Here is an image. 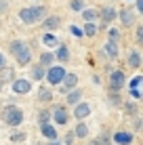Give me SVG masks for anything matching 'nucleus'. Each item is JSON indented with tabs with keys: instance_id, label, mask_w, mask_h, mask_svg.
I'll use <instances>...</instances> for the list:
<instances>
[{
	"instance_id": "obj_21",
	"label": "nucleus",
	"mask_w": 143,
	"mask_h": 145,
	"mask_svg": "<svg viewBox=\"0 0 143 145\" xmlns=\"http://www.w3.org/2000/svg\"><path fill=\"white\" fill-rule=\"evenodd\" d=\"M86 135H88V128L84 124H78L76 126V137H86Z\"/></svg>"
},
{
	"instance_id": "obj_6",
	"label": "nucleus",
	"mask_w": 143,
	"mask_h": 145,
	"mask_svg": "<svg viewBox=\"0 0 143 145\" xmlns=\"http://www.w3.org/2000/svg\"><path fill=\"white\" fill-rule=\"evenodd\" d=\"M13 91H15V93H19V95H25V93H29V82H27V80H15Z\"/></svg>"
},
{
	"instance_id": "obj_34",
	"label": "nucleus",
	"mask_w": 143,
	"mask_h": 145,
	"mask_svg": "<svg viewBox=\"0 0 143 145\" xmlns=\"http://www.w3.org/2000/svg\"><path fill=\"white\" fill-rule=\"evenodd\" d=\"M0 86H2V80H0Z\"/></svg>"
},
{
	"instance_id": "obj_15",
	"label": "nucleus",
	"mask_w": 143,
	"mask_h": 145,
	"mask_svg": "<svg viewBox=\"0 0 143 145\" xmlns=\"http://www.w3.org/2000/svg\"><path fill=\"white\" fill-rule=\"evenodd\" d=\"M131 67H139L141 65V59H139V53H131V59H129Z\"/></svg>"
},
{
	"instance_id": "obj_22",
	"label": "nucleus",
	"mask_w": 143,
	"mask_h": 145,
	"mask_svg": "<svg viewBox=\"0 0 143 145\" xmlns=\"http://www.w3.org/2000/svg\"><path fill=\"white\" fill-rule=\"evenodd\" d=\"M40 63H42V65H51V63H53V55L51 53H44L40 57Z\"/></svg>"
},
{
	"instance_id": "obj_17",
	"label": "nucleus",
	"mask_w": 143,
	"mask_h": 145,
	"mask_svg": "<svg viewBox=\"0 0 143 145\" xmlns=\"http://www.w3.org/2000/svg\"><path fill=\"white\" fill-rule=\"evenodd\" d=\"M57 57L61 59V61H67V59H70V53H67V48H65V46H59V51H57Z\"/></svg>"
},
{
	"instance_id": "obj_11",
	"label": "nucleus",
	"mask_w": 143,
	"mask_h": 145,
	"mask_svg": "<svg viewBox=\"0 0 143 145\" xmlns=\"http://www.w3.org/2000/svg\"><path fill=\"white\" fill-rule=\"evenodd\" d=\"M120 19H122V23H124V25H133V21H135L133 13H129V11H122V13H120Z\"/></svg>"
},
{
	"instance_id": "obj_2",
	"label": "nucleus",
	"mask_w": 143,
	"mask_h": 145,
	"mask_svg": "<svg viewBox=\"0 0 143 145\" xmlns=\"http://www.w3.org/2000/svg\"><path fill=\"white\" fill-rule=\"evenodd\" d=\"M42 15H44V7H32V8H23V11L19 13V17L25 23H36Z\"/></svg>"
},
{
	"instance_id": "obj_12",
	"label": "nucleus",
	"mask_w": 143,
	"mask_h": 145,
	"mask_svg": "<svg viewBox=\"0 0 143 145\" xmlns=\"http://www.w3.org/2000/svg\"><path fill=\"white\" fill-rule=\"evenodd\" d=\"M105 51H107V55H110L112 59H114V57H118V46H116V42H114V40H110V42H107Z\"/></svg>"
},
{
	"instance_id": "obj_5",
	"label": "nucleus",
	"mask_w": 143,
	"mask_h": 145,
	"mask_svg": "<svg viewBox=\"0 0 143 145\" xmlns=\"http://www.w3.org/2000/svg\"><path fill=\"white\" fill-rule=\"evenodd\" d=\"M110 84H112V91H120V88L124 86V74H122V72H114V74H112Z\"/></svg>"
},
{
	"instance_id": "obj_14",
	"label": "nucleus",
	"mask_w": 143,
	"mask_h": 145,
	"mask_svg": "<svg viewBox=\"0 0 143 145\" xmlns=\"http://www.w3.org/2000/svg\"><path fill=\"white\" fill-rule=\"evenodd\" d=\"M63 82H65L67 88H72L74 84H76V74H65V76H63Z\"/></svg>"
},
{
	"instance_id": "obj_30",
	"label": "nucleus",
	"mask_w": 143,
	"mask_h": 145,
	"mask_svg": "<svg viewBox=\"0 0 143 145\" xmlns=\"http://www.w3.org/2000/svg\"><path fill=\"white\" fill-rule=\"evenodd\" d=\"M2 78H4V80H7V78L11 80V78H13V72H11V69H7V72H4V76H2Z\"/></svg>"
},
{
	"instance_id": "obj_16",
	"label": "nucleus",
	"mask_w": 143,
	"mask_h": 145,
	"mask_svg": "<svg viewBox=\"0 0 143 145\" xmlns=\"http://www.w3.org/2000/svg\"><path fill=\"white\" fill-rule=\"evenodd\" d=\"M57 25H59V19L57 17H48L46 21H44V27H46V29H53V27H57Z\"/></svg>"
},
{
	"instance_id": "obj_8",
	"label": "nucleus",
	"mask_w": 143,
	"mask_h": 145,
	"mask_svg": "<svg viewBox=\"0 0 143 145\" xmlns=\"http://www.w3.org/2000/svg\"><path fill=\"white\" fill-rule=\"evenodd\" d=\"M114 141L120 143V145H129V143L133 141V135H129V133H116Z\"/></svg>"
},
{
	"instance_id": "obj_4",
	"label": "nucleus",
	"mask_w": 143,
	"mask_h": 145,
	"mask_svg": "<svg viewBox=\"0 0 143 145\" xmlns=\"http://www.w3.org/2000/svg\"><path fill=\"white\" fill-rule=\"evenodd\" d=\"M63 76H65V69H61V67H51V72L46 74V80L51 84H59L63 80Z\"/></svg>"
},
{
	"instance_id": "obj_23",
	"label": "nucleus",
	"mask_w": 143,
	"mask_h": 145,
	"mask_svg": "<svg viewBox=\"0 0 143 145\" xmlns=\"http://www.w3.org/2000/svg\"><path fill=\"white\" fill-rule=\"evenodd\" d=\"M32 76L36 78V80H40V78L44 76V69H42L40 65H38V67H34V69H32Z\"/></svg>"
},
{
	"instance_id": "obj_10",
	"label": "nucleus",
	"mask_w": 143,
	"mask_h": 145,
	"mask_svg": "<svg viewBox=\"0 0 143 145\" xmlns=\"http://www.w3.org/2000/svg\"><path fill=\"white\" fill-rule=\"evenodd\" d=\"M42 135H44L46 139H53V141L57 139V131H55L53 126H48V124H42Z\"/></svg>"
},
{
	"instance_id": "obj_7",
	"label": "nucleus",
	"mask_w": 143,
	"mask_h": 145,
	"mask_svg": "<svg viewBox=\"0 0 143 145\" xmlns=\"http://www.w3.org/2000/svg\"><path fill=\"white\" fill-rule=\"evenodd\" d=\"M88 114H91V105L88 103H80V105H76V109H74V116L76 118H86Z\"/></svg>"
},
{
	"instance_id": "obj_1",
	"label": "nucleus",
	"mask_w": 143,
	"mask_h": 145,
	"mask_svg": "<svg viewBox=\"0 0 143 145\" xmlns=\"http://www.w3.org/2000/svg\"><path fill=\"white\" fill-rule=\"evenodd\" d=\"M11 51H13V55L17 57V61L21 63V65H25V63L29 61V48H27V46H25L23 42L15 40V42L11 44Z\"/></svg>"
},
{
	"instance_id": "obj_9",
	"label": "nucleus",
	"mask_w": 143,
	"mask_h": 145,
	"mask_svg": "<svg viewBox=\"0 0 143 145\" xmlns=\"http://www.w3.org/2000/svg\"><path fill=\"white\" fill-rule=\"evenodd\" d=\"M114 17H116V11H114V8L107 7V8H103V11H101V19H103V23H112V21H114Z\"/></svg>"
},
{
	"instance_id": "obj_18",
	"label": "nucleus",
	"mask_w": 143,
	"mask_h": 145,
	"mask_svg": "<svg viewBox=\"0 0 143 145\" xmlns=\"http://www.w3.org/2000/svg\"><path fill=\"white\" fill-rule=\"evenodd\" d=\"M38 97H40V101H51V91H46V88H40V93H38Z\"/></svg>"
},
{
	"instance_id": "obj_26",
	"label": "nucleus",
	"mask_w": 143,
	"mask_h": 145,
	"mask_svg": "<svg viewBox=\"0 0 143 145\" xmlns=\"http://www.w3.org/2000/svg\"><path fill=\"white\" fill-rule=\"evenodd\" d=\"M84 19L86 21H93L95 19V11H84Z\"/></svg>"
},
{
	"instance_id": "obj_13",
	"label": "nucleus",
	"mask_w": 143,
	"mask_h": 145,
	"mask_svg": "<svg viewBox=\"0 0 143 145\" xmlns=\"http://www.w3.org/2000/svg\"><path fill=\"white\" fill-rule=\"evenodd\" d=\"M55 120H57V124H65V122H67V114H65V109L59 107L57 112H55Z\"/></svg>"
},
{
	"instance_id": "obj_31",
	"label": "nucleus",
	"mask_w": 143,
	"mask_h": 145,
	"mask_svg": "<svg viewBox=\"0 0 143 145\" xmlns=\"http://www.w3.org/2000/svg\"><path fill=\"white\" fill-rule=\"evenodd\" d=\"M72 34H76V36H82V32L78 27H72Z\"/></svg>"
},
{
	"instance_id": "obj_19",
	"label": "nucleus",
	"mask_w": 143,
	"mask_h": 145,
	"mask_svg": "<svg viewBox=\"0 0 143 145\" xmlns=\"http://www.w3.org/2000/svg\"><path fill=\"white\" fill-rule=\"evenodd\" d=\"M42 40H44V44H48V46H57V44H59V42H57V38H55V36H51V34H46V36H44Z\"/></svg>"
},
{
	"instance_id": "obj_32",
	"label": "nucleus",
	"mask_w": 143,
	"mask_h": 145,
	"mask_svg": "<svg viewBox=\"0 0 143 145\" xmlns=\"http://www.w3.org/2000/svg\"><path fill=\"white\" fill-rule=\"evenodd\" d=\"M137 7H139V11H143V0H137Z\"/></svg>"
},
{
	"instance_id": "obj_27",
	"label": "nucleus",
	"mask_w": 143,
	"mask_h": 145,
	"mask_svg": "<svg viewBox=\"0 0 143 145\" xmlns=\"http://www.w3.org/2000/svg\"><path fill=\"white\" fill-rule=\"evenodd\" d=\"M23 139H25V135H23V133H17V135H13V137H11V141H23Z\"/></svg>"
},
{
	"instance_id": "obj_33",
	"label": "nucleus",
	"mask_w": 143,
	"mask_h": 145,
	"mask_svg": "<svg viewBox=\"0 0 143 145\" xmlns=\"http://www.w3.org/2000/svg\"><path fill=\"white\" fill-rule=\"evenodd\" d=\"M2 65H4V57L0 55V67H2Z\"/></svg>"
},
{
	"instance_id": "obj_24",
	"label": "nucleus",
	"mask_w": 143,
	"mask_h": 145,
	"mask_svg": "<svg viewBox=\"0 0 143 145\" xmlns=\"http://www.w3.org/2000/svg\"><path fill=\"white\" fill-rule=\"evenodd\" d=\"M84 32L88 34V36H95V32H97V27L93 25V23H86V27H84Z\"/></svg>"
},
{
	"instance_id": "obj_28",
	"label": "nucleus",
	"mask_w": 143,
	"mask_h": 145,
	"mask_svg": "<svg viewBox=\"0 0 143 145\" xmlns=\"http://www.w3.org/2000/svg\"><path fill=\"white\" fill-rule=\"evenodd\" d=\"M48 122V112H42L40 114V124H46Z\"/></svg>"
},
{
	"instance_id": "obj_3",
	"label": "nucleus",
	"mask_w": 143,
	"mask_h": 145,
	"mask_svg": "<svg viewBox=\"0 0 143 145\" xmlns=\"http://www.w3.org/2000/svg\"><path fill=\"white\" fill-rule=\"evenodd\" d=\"M21 120H23V112L19 107L11 105L7 112H4V122H7L8 126H17V124H21Z\"/></svg>"
},
{
	"instance_id": "obj_20",
	"label": "nucleus",
	"mask_w": 143,
	"mask_h": 145,
	"mask_svg": "<svg viewBox=\"0 0 143 145\" xmlns=\"http://www.w3.org/2000/svg\"><path fill=\"white\" fill-rule=\"evenodd\" d=\"M80 91H76V93H70V95H67V103H78V101H80Z\"/></svg>"
},
{
	"instance_id": "obj_25",
	"label": "nucleus",
	"mask_w": 143,
	"mask_h": 145,
	"mask_svg": "<svg viewBox=\"0 0 143 145\" xmlns=\"http://www.w3.org/2000/svg\"><path fill=\"white\" fill-rule=\"evenodd\" d=\"M72 8H74V11H82V0H74Z\"/></svg>"
},
{
	"instance_id": "obj_29",
	"label": "nucleus",
	"mask_w": 143,
	"mask_h": 145,
	"mask_svg": "<svg viewBox=\"0 0 143 145\" xmlns=\"http://www.w3.org/2000/svg\"><path fill=\"white\" fill-rule=\"evenodd\" d=\"M137 42H143V29H137Z\"/></svg>"
}]
</instances>
